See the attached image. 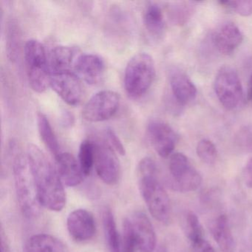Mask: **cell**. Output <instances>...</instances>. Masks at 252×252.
<instances>
[{
  "instance_id": "obj_26",
  "label": "cell",
  "mask_w": 252,
  "mask_h": 252,
  "mask_svg": "<svg viewBox=\"0 0 252 252\" xmlns=\"http://www.w3.org/2000/svg\"><path fill=\"white\" fill-rule=\"evenodd\" d=\"M186 230H187V237L191 243L204 238L203 237V230L202 228L200 220L195 214L189 212L186 218Z\"/></svg>"
},
{
  "instance_id": "obj_3",
  "label": "cell",
  "mask_w": 252,
  "mask_h": 252,
  "mask_svg": "<svg viewBox=\"0 0 252 252\" xmlns=\"http://www.w3.org/2000/svg\"><path fill=\"white\" fill-rule=\"evenodd\" d=\"M13 173L17 200L23 215L28 218L39 216L42 205L26 155L16 154L13 160Z\"/></svg>"
},
{
  "instance_id": "obj_16",
  "label": "cell",
  "mask_w": 252,
  "mask_h": 252,
  "mask_svg": "<svg viewBox=\"0 0 252 252\" xmlns=\"http://www.w3.org/2000/svg\"><path fill=\"white\" fill-rule=\"evenodd\" d=\"M169 84L172 95L180 105H187L197 96V88L188 76L179 68L169 72Z\"/></svg>"
},
{
  "instance_id": "obj_20",
  "label": "cell",
  "mask_w": 252,
  "mask_h": 252,
  "mask_svg": "<svg viewBox=\"0 0 252 252\" xmlns=\"http://www.w3.org/2000/svg\"><path fill=\"white\" fill-rule=\"evenodd\" d=\"M212 235L222 252H232L234 237L226 215H221L215 220L212 228Z\"/></svg>"
},
{
  "instance_id": "obj_18",
  "label": "cell",
  "mask_w": 252,
  "mask_h": 252,
  "mask_svg": "<svg viewBox=\"0 0 252 252\" xmlns=\"http://www.w3.org/2000/svg\"><path fill=\"white\" fill-rule=\"evenodd\" d=\"M75 50L68 46L60 45L51 51L50 54L49 63L51 73H61L70 71L72 64L74 65Z\"/></svg>"
},
{
  "instance_id": "obj_12",
  "label": "cell",
  "mask_w": 252,
  "mask_h": 252,
  "mask_svg": "<svg viewBox=\"0 0 252 252\" xmlns=\"http://www.w3.org/2000/svg\"><path fill=\"white\" fill-rule=\"evenodd\" d=\"M67 228L70 237L79 243L91 240L96 231L94 215L90 211L78 209L67 217Z\"/></svg>"
},
{
  "instance_id": "obj_4",
  "label": "cell",
  "mask_w": 252,
  "mask_h": 252,
  "mask_svg": "<svg viewBox=\"0 0 252 252\" xmlns=\"http://www.w3.org/2000/svg\"><path fill=\"white\" fill-rule=\"evenodd\" d=\"M156 76L155 63L146 53L135 54L128 62L125 70V90L132 98L144 95L153 85Z\"/></svg>"
},
{
  "instance_id": "obj_30",
  "label": "cell",
  "mask_w": 252,
  "mask_h": 252,
  "mask_svg": "<svg viewBox=\"0 0 252 252\" xmlns=\"http://www.w3.org/2000/svg\"><path fill=\"white\" fill-rule=\"evenodd\" d=\"M17 23L14 21L10 22L8 26V54L11 58H15L17 54V49L20 47V33Z\"/></svg>"
},
{
  "instance_id": "obj_2",
  "label": "cell",
  "mask_w": 252,
  "mask_h": 252,
  "mask_svg": "<svg viewBox=\"0 0 252 252\" xmlns=\"http://www.w3.org/2000/svg\"><path fill=\"white\" fill-rule=\"evenodd\" d=\"M137 179L141 196L152 216L163 224L171 219L169 195L158 179L157 165L153 158L141 159L137 168Z\"/></svg>"
},
{
  "instance_id": "obj_25",
  "label": "cell",
  "mask_w": 252,
  "mask_h": 252,
  "mask_svg": "<svg viewBox=\"0 0 252 252\" xmlns=\"http://www.w3.org/2000/svg\"><path fill=\"white\" fill-rule=\"evenodd\" d=\"M196 153L199 158L207 164H213L218 157V150L212 141L203 139L199 141L196 147Z\"/></svg>"
},
{
  "instance_id": "obj_24",
  "label": "cell",
  "mask_w": 252,
  "mask_h": 252,
  "mask_svg": "<svg viewBox=\"0 0 252 252\" xmlns=\"http://www.w3.org/2000/svg\"><path fill=\"white\" fill-rule=\"evenodd\" d=\"M79 163L85 176H88L95 166V144L92 141H82L79 147Z\"/></svg>"
},
{
  "instance_id": "obj_14",
  "label": "cell",
  "mask_w": 252,
  "mask_h": 252,
  "mask_svg": "<svg viewBox=\"0 0 252 252\" xmlns=\"http://www.w3.org/2000/svg\"><path fill=\"white\" fill-rule=\"evenodd\" d=\"M73 67L78 77L91 85L99 83L105 72V63L96 54H82L76 59Z\"/></svg>"
},
{
  "instance_id": "obj_31",
  "label": "cell",
  "mask_w": 252,
  "mask_h": 252,
  "mask_svg": "<svg viewBox=\"0 0 252 252\" xmlns=\"http://www.w3.org/2000/svg\"><path fill=\"white\" fill-rule=\"evenodd\" d=\"M191 5H188L187 4H179L178 5H175L172 7V19L174 23L178 25L185 24L187 20L189 19L191 16Z\"/></svg>"
},
{
  "instance_id": "obj_17",
  "label": "cell",
  "mask_w": 252,
  "mask_h": 252,
  "mask_svg": "<svg viewBox=\"0 0 252 252\" xmlns=\"http://www.w3.org/2000/svg\"><path fill=\"white\" fill-rule=\"evenodd\" d=\"M56 158L57 172L63 184L67 187L79 186L83 181L84 175L79 161L69 153H61Z\"/></svg>"
},
{
  "instance_id": "obj_8",
  "label": "cell",
  "mask_w": 252,
  "mask_h": 252,
  "mask_svg": "<svg viewBox=\"0 0 252 252\" xmlns=\"http://www.w3.org/2000/svg\"><path fill=\"white\" fill-rule=\"evenodd\" d=\"M120 95L113 91L94 94L82 110V117L88 122H101L111 119L119 108Z\"/></svg>"
},
{
  "instance_id": "obj_21",
  "label": "cell",
  "mask_w": 252,
  "mask_h": 252,
  "mask_svg": "<svg viewBox=\"0 0 252 252\" xmlns=\"http://www.w3.org/2000/svg\"><path fill=\"white\" fill-rule=\"evenodd\" d=\"M104 235L110 252H122V236L118 231L116 220L113 212L105 208L102 212Z\"/></svg>"
},
{
  "instance_id": "obj_19",
  "label": "cell",
  "mask_w": 252,
  "mask_h": 252,
  "mask_svg": "<svg viewBox=\"0 0 252 252\" xmlns=\"http://www.w3.org/2000/svg\"><path fill=\"white\" fill-rule=\"evenodd\" d=\"M24 252H66L65 246L57 237L47 234L32 236L25 247Z\"/></svg>"
},
{
  "instance_id": "obj_28",
  "label": "cell",
  "mask_w": 252,
  "mask_h": 252,
  "mask_svg": "<svg viewBox=\"0 0 252 252\" xmlns=\"http://www.w3.org/2000/svg\"><path fill=\"white\" fill-rule=\"evenodd\" d=\"M122 240V252H135L137 249L136 241L129 218H126L124 220Z\"/></svg>"
},
{
  "instance_id": "obj_34",
  "label": "cell",
  "mask_w": 252,
  "mask_h": 252,
  "mask_svg": "<svg viewBox=\"0 0 252 252\" xmlns=\"http://www.w3.org/2000/svg\"><path fill=\"white\" fill-rule=\"evenodd\" d=\"M243 178L245 184L249 188H252V158H251L246 163L243 170Z\"/></svg>"
},
{
  "instance_id": "obj_22",
  "label": "cell",
  "mask_w": 252,
  "mask_h": 252,
  "mask_svg": "<svg viewBox=\"0 0 252 252\" xmlns=\"http://www.w3.org/2000/svg\"><path fill=\"white\" fill-rule=\"evenodd\" d=\"M144 22L146 29L151 36L160 38L165 30L164 17L161 8L158 4H149L144 11Z\"/></svg>"
},
{
  "instance_id": "obj_5",
  "label": "cell",
  "mask_w": 252,
  "mask_h": 252,
  "mask_svg": "<svg viewBox=\"0 0 252 252\" xmlns=\"http://www.w3.org/2000/svg\"><path fill=\"white\" fill-rule=\"evenodd\" d=\"M24 57L29 85L35 92H45L50 87L51 75L45 47L31 39L25 45Z\"/></svg>"
},
{
  "instance_id": "obj_27",
  "label": "cell",
  "mask_w": 252,
  "mask_h": 252,
  "mask_svg": "<svg viewBox=\"0 0 252 252\" xmlns=\"http://www.w3.org/2000/svg\"><path fill=\"white\" fill-rule=\"evenodd\" d=\"M234 143L240 150L252 152V125L239 129L234 137Z\"/></svg>"
},
{
  "instance_id": "obj_9",
  "label": "cell",
  "mask_w": 252,
  "mask_h": 252,
  "mask_svg": "<svg viewBox=\"0 0 252 252\" xmlns=\"http://www.w3.org/2000/svg\"><path fill=\"white\" fill-rule=\"evenodd\" d=\"M50 87L68 105H79L83 98L82 80L72 72L51 73Z\"/></svg>"
},
{
  "instance_id": "obj_32",
  "label": "cell",
  "mask_w": 252,
  "mask_h": 252,
  "mask_svg": "<svg viewBox=\"0 0 252 252\" xmlns=\"http://www.w3.org/2000/svg\"><path fill=\"white\" fill-rule=\"evenodd\" d=\"M106 135H107V140L110 143L111 148L121 156H125L126 154L125 147H124L120 138L116 135V132L113 129L108 128L106 131Z\"/></svg>"
},
{
  "instance_id": "obj_35",
  "label": "cell",
  "mask_w": 252,
  "mask_h": 252,
  "mask_svg": "<svg viewBox=\"0 0 252 252\" xmlns=\"http://www.w3.org/2000/svg\"><path fill=\"white\" fill-rule=\"evenodd\" d=\"M246 100L249 102H252V74L251 75L250 79L248 85L247 94H246Z\"/></svg>"
},
{
  "instance_id": "obj_33",
  "label": "cell",
  "mask_w": 252,
  "mask_h": 252,
  "mask_svg": "<svg viewBox=\"0 0 252 252\" xmlns=\"http://www.w3.org/2000/svg\"><path fill=\"white\" fill-rule=\"evenodd\" d=\"M191 246L193 252H215L212 246L204 238L191 243Z\"/></svg>"
},
{
  "instance_id": "obj_23",
  "label": "cell",
  "mask_w": 252,
  "mask_h": 252,
  "mask_svg": "<svg viewBox=\"0 0 252 252\" xmlns=\"http://www.w3.org/2000/svg\"><path fill=\"white\" fill-rule=\"evenodd\" d=\"M37 127L42 142L50 153L57 158L61 153L60 143L49 120L42 113H38Z\"/></svg>"
},
{
  "instance_id": "obj_13",
  "label": "cell",
  "mask_w": 252,
  "mask_h": 252,
  "mask_svg": "<svg viewBox=\"0 0 252 252\" xmlns=\"http://www.w3.org/2000/svg\"><path fill=\"white\" fill-rule=\"evenodd\" d=\"M136 241L137 249L141 252H153L156 248V231L151 221L144 212H135L129 218Z\"/></svg>"
},
{
  "instance_id": "obj_10",
  "label": "cell",
  "mask_w": 252,
  "mask_h": 252,
  "mask_svg": "<svg viewBox=\"0 0 252 252\" xmlns=\"http://www.w3.org/2000/svg\"><path fill=\"white\" fill-rule=\"evenodd\" d=\"M95 167L100 179L107 185H116L121 176V166L110 145L95 144Z\"/></svg>"
},
{
  "instance_id": "obj_15",
  "label": "cell",
  "mask_w": 252,
  "mask_h": 252,
  "mask_svg": "<svg viewBox=\"0 0 252 252\" xmlns=\"http://www.w3.org/2000/svg\"><path fill=\"white\" fill-rule=\"evenodd\" d=\"M243 36L240 29L233 23L220 26L212 36L215 48L223 55H230L241 45Z\"/></svg>"
},
{
  "instance_id": "obj_29",
  "label": "cell",
  "mask_w": 252,
  "mask_h": 252,
  "mask_svg": "<svg viewBox=\"0 0 252 252\" xmlns=\"http://www.w3.org/2000/svg\"><path fill=\"white\" fill-rule=\"evenodd\" d=\"M219 3L224 8L235 11L243 17H249L252 14V0L220 1Z\"/></svg>"
},
{
  "instance_id": "obj_7",
  "label": "cell",
  "mask_w": 252,
  "mask_h": 252,
  "mask_svg": "<svg viewBox=\"0 0 252 252\" xmlns=\"http://www.w3.org/2000/svg\"><path fill=\"white\" fill-rule=\"evenodd\" d=\"M172 187L181 192L195 191L202 183L201 175L183 153H174L169 163Z\"/></svg>"
},
{
  "instance_id": "obj_1",
  "label": "cell",
  "mask_w": 252,
  "mask_h": 252,
  "mask_svg": "<svg viewBox=\"0 0 252 252\" xmlns=\"http://www.w3.org/2000/svg\"><path fill=\"white\" fill-rule=\"evenodd\" d=\"M32 175L37 189L39 202L43 207L60 212L66 205L65 191L57 169L45 153L34 144H29L26 152Z\"/></svg>"
},
{
  "instance_id": "obj_6",
  "label": "cell",
  "mask_w": 252,
  "mask_h": 252,
  "mask_svg": "<svg viewBox=\"0 0 252 252\" xmlns=\"http://www.w3.org/2000/svg\"><path fill=\"white\" fill-rule=\"evenodd\" d=\"M214 90L220 104L233 110L240 105L243 96V87L237 70L229 65L221 67L214 82Z\"/></svg>"
},
{
  "instance_id": "obj_36",
  "label": "cell",
  "mask_w": 252,
  "mask_h": 252,
  "mask_svg": "<svg viewBox=\"0 0 252 252\" xmlns=\"http://www.w3.org/2000/svg\"><path fill=\"white\" fill-rule=\"evenodd\" d=\"M2 252H10V248L8 246V243L4 240L3 236L2 235V246H1Z\"/></svg>"
},
{
  "instance_id": "obj_11",
  "label": "cell",
  "mask_w": 252,
  "mask_h": 252,
  "mask_svg": "<svg viewBox=\"0 0 252 252\" xmlns=\"http://www.w3.org/2000/svg\"><path fill=\"white\" fill-rule=\"evenodd\" d=\"M147 134L152 146L160 157L167 158L172 154L178 136L168 124L162 121H151L147 126Z\"/></svg>"
}]
</instances>
